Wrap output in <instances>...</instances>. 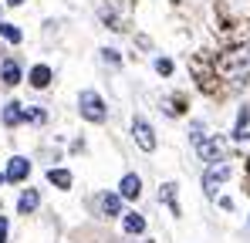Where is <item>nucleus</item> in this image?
I'll list each match as a JSON object with an SVG mask.
<instances>
[{
  "label": "nucleus",
  "instance_id": "f03ea898",
  "mask_svg": "<svg viewBox=\"0 0 250 243\" xmlns=\"http://www.w3.org/2000/svg\"><path fill=\"white\" fill-rule=\"evenodd\" d=\"M78 108H82V119H88V122H105L108 119L105 98H102L98 91H82V95H78Z\"/></svg>",
  "mask_w": 250,
  "mask_h": 243
},
{
  "label": "nucleus",
  "instance_id": "f257e3e1",
  "mask_svg": "<svg viewBox=\"0 0 250 243\" xmlns=\"http://www.w3.org/2000/svg\"><path fill=\"white\" fill-rule=\"evenodd\" d=\"M216 71H220V78L227 81V84H233V88L247 84L250 81V44L230 47V51L216 61Z\"/></svg>",
  "mask_w": 250,
  "mask_h": 243
},
{
  "label": "nucleus",
  "instance_id": "412c9836",
  "mask_svg": "<svg viewBox=\"0 0 250 243\" xmlns=\"http://www.w3.org/2000/svg\"><path fill=\"white\" fill-rule=\"evenodd\" d=\"M0 243H7V216H0Z\"/></svg>",
  "mask_w": 250,
  "mask_h": 243
},
{
  "label": "nucleus",
  "instance_id": "0eeeda50",
  "mask_svg": "<svg viewBox=\"0 0 250 243\" xmlns=\"http://www.w3.org/2000/svg\"><path fill=\"white\" fill-rule=\"evenodd\" d=\"M27 172H31V162L24 159V156H14V159H10V165H7V179H10V182L27 179Z\"/></svg>",
  "mask_w": 250,
  "mask_h": 243
},
{
  "label": "nucleus",
  "instance_id": "423d86ee",
  "mask_svg": "<svg viewBox=\"0 0 250 243\" xmlns=\"http://www.w3.org/2000/svg\"><path fill=\"white\" fill-rule=\"evenodd\" d=\"M119 10H125V0H102V20L112 27V31H125L122 17H119Z\"/></svg>",
  "mask_w": 250,
  "mask_h": 243
},
{
  "label": "nucleus",
  "instance_id": "a211bd4d",
  "mask_svg": "<svg viewBox=\"0 0 250 243\" xmlns=\"http://www.w3.org/2000/svg\"><path fill=\"white\" fill-rule=\"evenodd\" d=\"M250 112L247 108H240V115H237V128H233V139H244V125H247Z\"/></svg>",
  "mask_w": 250,
  "mask_h": 243
},
{
  "label": "nucleus",
  "instance_id": "dca6fc26",
  "mask_svg": "<svg viewBox=\"0 0 250 243\" xmlns=\"http://www.w3.org/2000/svg\"><path fill=\"white\" fill-rule=\"evenodd\" d=\"M122 226H125V233H142V230H146V220H142L139 213H128Z\"/></svg>",
  "mask_w": 250,
  "mask_h": 243
},
{
  "label": "nucleus",
  "instance_id": "aec40b11",
  "mask_svg": "<svg viewBox=\"0 0 250 243\" xmlns=\"http://www.w3.org/2000/svg\"><path fill=\"white\" fill-rule=\"evenodd\" d=\"M102 58H105V61H108V64H119V61H122V58H119V51H108V47H105V51H102Z\"/></svg>",
  "mask_w": 250,
  "mask_h": 243
},
{
  "label": "nucleus",
  "instance_id": "4468645a",
  "mask_svg": "<svg viewBox=\"0 0 250 243\" xmlns=\"http://www.w3.org/2000/svg\"><path fill=\"white\" fill-rule=\"evenodd\" d=\"M102 213H105V216H119V213H122V196L105 193V196H102Z\"/></svg>",
  "mask_w": 250,
  "mask_h": 243
},
{
  "label": "nucleus",
  "instance_id": "f8f14e48",
  "mask_svg": "<svg viewBox=\"0 0 250 243\" xmlns=\"http://www.w3.org/2000/svg\"><path fill=\"white\" fill-rule=\"evenodd\" d=\"M0 78H3V84H17V81H21V68H17V61L7 58V61L0 64Z\"/></svg>",
  "mask_w": 250,
  "mask_h": 243
},
{
  "label": "nucleus",
  "instance_id": "b1692460",
  "mask_svg": "<svg viewBox=\"0 0 250 243\" xmlns=\"http://www.w3.org/2000/svg\"><path fill=\"white\" fill-rule=\"evenodd\" d=\"M247 139H250V135H247Z\"/></svg>",
  "mask_w": 250,
  "mask_h": 243
},
{
  "label": "nucleus",
  "instance_id": "1a4fd4ad",
  "mask_svg": "<svg viewBox=\"0 0 250 243\" xmlns=\"http://www.w3.org/2000/svg\"><path fill=\"white\" fill-rule=\"evenodd\" d=\"M27 119V112H24V105H17V101H10V105H3V125H21V122Z\"/></svg>",
  "mask_w": 250,
  "mask_h": 243
},
{
  "label": "nucleus",
  "instance_id": "7ed1b4c3",
  "mask_svg": "<svg viewBox=\"0 0 250 243\" xmlns=\"http://www.w3.org/2000/svg\"><path fill=\"white\" fill-rule=\"evenodd\" d=\"M196 152H200V159L203 162H223V156H227V142L223 139H216V135H207L200 145H196Z\"/></svg>",
  "mask_w": 250,
  "mask_h": 243
},
{
  "label": "nucleus",
  "instance_id": "ddd939ff",
  "mask_svg": "<svg viewBox=\"0 0 250 243\" xmlns=\"http://www.w3.org/2000/svg\"><path fill=\"white\" fill-rule=\"evenodd\" d=\"M51 78H54V75H51V68H47V64L31 68V84H34V88H47V84H51Z\"/></svg>",
  "mask_w": 250,
  "mask_h": 243
},
{
  "label": "nucleus",
  "instance_id": "39448f33",
  "mask_svg": "<svg viewBox=\"0 0 250 243\" xmlns=\"http://www.w3.org/2000/svg\"><path fill=\"white\" fill-rule=\"evenodd\" d=\"M132 135H135V142H139L142 152H152V149H156V132H152V125H149L146 119L132 122Z\"/></svg>",
  "mask_w": 250,
  "mask_h": 243
},
{
  "label": "nucleus",
  "instance_id": "9d476101",
  "mask_svg": "<svg viewBox=\"0 0 250 243\" xmlns=\"http://www.w3.org/2000/svg\"><path fill=\"white\" fill-rule=\"evenodd\" d=\"M47 182L58 189H71V172L68 169H47Z\"/></svg>",
  "mask_w": 250,
  "mask_h": 243
},
{
  "label": "nucleus",
  "instance_id": "6ab92c4d",
  "mask_svg": "<svg viewBox=\"0 0 250 243\" xmlns=\"http://www.w3.org/2000/svg\"><path fill=\"white\" fill-rule=\"evenodd\" d=\"M156 71H159V75H172V61H169V58H159V61H156Z\"/></svg>",
  "mask_w": 250,
  "mask_h": 243
},
{
  "label": "nucleus",
  "instance_id": "5701e85b",
  "mask_svg": "<svg viewBox=\"0 0 250 243\" xmlns=\"http://www.w3.org/2000/svg\"><path fill=\"white\" fill-rule=\"evenodd\" d=\"M3 179H7V176H0V182H3Z\"/></svg>",
  "mask_w": 250,
  "mask_h": 243
},
{
  "label": "nucleus",
  "instance_id": "2eb2a0df",
  "mask_svg": "<svg viewBox=\"0 0 250 243\" xmlns=\"http://www.w3.org/2000/svg\"><path fill=\"white\" fill-rule=\"evenodd\" d=\"M159 200H163L169 209H172V216H179V202H176V182H166V186H163Z\"/></svg>",
  "mask_w": 250,
  "mask_h": 243
},
{
  "label": "nucleus",
  "instance_id": "20e7f679",
  "mask_svg": "<svg viewBox=\"0 0 250 243\" xmlns=\"http://www.w3.org/2000/svg\"><path fill=\"white\" fill-rule=\"evenodd\" d=\"M227 179H230V165H227V162L209 165L207 172H203V189H207V196H216L220 182H227Z\"/></svg>",
  "mask_w": 250,
  "mask_h": 243
},
{
  "label": "nucleus",
  "instance_id": "9b49d317",
  "mask_svg": "<svg viewBox=\"0 0 250 243\" xmlns=\"http://www.w3.org/2000/svg\"><path fill=\"white\" fill-rule=\"evenodd\" d=\"M38 202H41L38 189H27V193L17 200V213H24V216H27V213H34V209H38Z\"/></svg>",
  "mask_w": 250,
  "mask_h": 243
},
{
  "label": "nucleus",
  "instance_id": "4be33fe9",
  "mask_svg": "<svg viewBox=\"0 0 250 243\" xmlns=\"http://www.w3.org/2000/svg\"><path fill=\"white\" fill-rule=\"evenodd\" d=\"M7 3H10V7H21V3H24V0H7Z\"/></svg>",
  "mask_w": 250,
  "mask_h": 243
},
{
  "label": "nucleus",
  "instance_id": "6e6552de",
  "mask_svg": "<svg viewBox=\"0 0 250 243\" xmlns=\"http://www.w3.org/2000/svg\"><path fill=\"white\" fill-rule=\"evenodd\" d=\"M139 193H142V179H139L135 172H128L122 179V186H119V196H122V200H139Z\"/></svg>",
  "mask_w": 250,
  "mask_h": 243
},
{
  "label": "nucleus",
  "instance_id": "f3484780",
  "mask_svg": "<svg viewBox=\"0 0 250 243\" xmlns=\"http://www.w3.org/2000/svg\"><path fill=\"white\" fill-rule=\"evenodd\" d=\"M0 38H7L10 44H21V38H24V34H21L14 24H0Z\"/></svg>",
  "mask_w": 250,
  "mask_h": 243
}]
</instances>
